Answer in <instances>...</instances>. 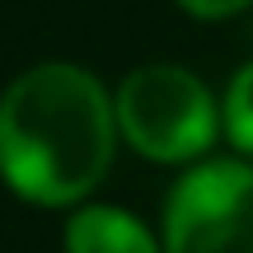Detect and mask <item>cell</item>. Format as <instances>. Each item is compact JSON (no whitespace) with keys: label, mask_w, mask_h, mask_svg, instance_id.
Instances as JSON below:
<instances>
[{"label":"cell","mask_w":253,"mask_h":253,"mask_svg":"<svg viewBox=\"0 0 253 253\" xmlns=\"http://www.w3.org/2000/svg\"><path fill=\"white\" fill-rule=\"evenodd\" d=\"M66 253H160L155 239L118 207H84L66 225Z\"/></svg>","instance_id":"cell-4"},{"label":"cell","mask_w":253,"mask_h":253,"mask_svg":"<svg viewBox=\"0 0 253 253\" xmlns=\"http://www.w3.org/2000/svg\"><path fill=\"white\" fill-rule=\"evenodd\" d=\"M164 253H253V164L192 169L164 211Z\"/></svg>","instance_id":"cell-3"},{"label":"cell","mask_w":253,"mask_h":253,"mask_svg":"<svg viewBox=\"0 0 253 253\" xmlns=\"http://www.w3.org/2000/svg\"><path fill=\"white\" fill-rule=\"evenodd\" d=\"M118 126L150 160H192L216 141V103L192 71L145 66L118 89Z\"/></svg>","instance_id":"cell-2"},{"label":"cell","mask_w":253,"mask_h":253,"mask_svg":"<svg viewBox=\"0 0 253 253\" xmlns=\"http://www.w3.org/2000/svg\"><path fill=\"white\" fill-rule=\"evenodd\" d=\"M183 9H192L197 19H225V14H239L244 5H253V0H178Z\"/></svg>","instance_id":"cell-6"},{"label":"cell","mask_w":253,"mask_h":253,"mask_svg":"<svg viewBox=\"0 0 253 253\" xmlns=\"http://www.w3.org/2000/svg\"><path fill=\"white\" fill-rule=\"evenodd\" d=\"M225 131L239 150L253 155V61L235 75V84L225 94Z\"/></svg>","instance_id":"cell-5"},{"label":"cell","mask_w":253,"mask_h":253,"mask_svg":"<svg viewBox=\"0 0 253 253\" xmlns=\"http://www.w3.org/2000/svg\"><path fill=\"white\" fill-rule=\"evenodd\" d=\"M118 108L80 66H38L0 94V173L28 202L66 207L113 160Z\"/></svg>","instance_id":"cell-1"}]
</instances>
